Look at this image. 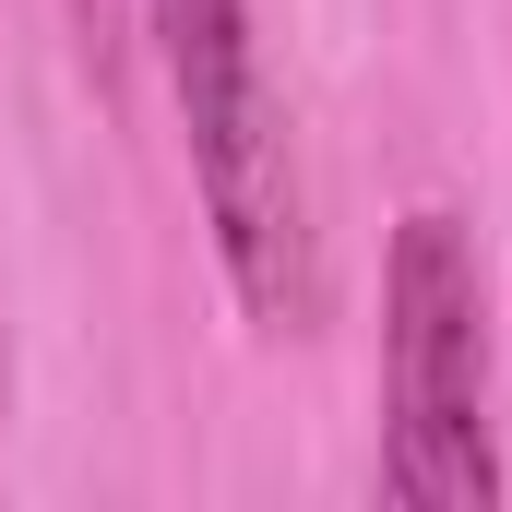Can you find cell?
<instances>
[{"label": "cell", "instance_id": "1", "mask_svg": "<svg viewBox=\"0 0 512 512\" xmlns=\"http://www.w3.org/2000/svg\"><path fill=\"white\" fill-rule=\"evenodd\" d=\"M489 334H477V262L453 215L393 227V286H382V489L417 512H489Z\"/></svg>", "mask_w": 512, "mask_h": 512}, {"label": "cell", "instance_id": "2", "mask_svg": "<svg viewBox=\"0 0 512 512\" xmlns=\"http://www.w3.org/2000/svg\"><path fill=\"white\" fill-rule=\"evenodd\" d=\"M191 167H203L215 251H227V274H239V298H251L262 322H298V310H310V227H298V167H286L274 96L239 108L227 131H203Z\"/></svg>", "mask_w": 512, "mask_h": 512}, {"label": "cell", "instance_id": "3", "mask_svg": "<svg viewBox=\"0 0 512 512\" xmlns=\"http://www.w3.org/2000/svg\"><path fill=\"white\" fill-rule=\"evenodd\" d=\"M155 36H167V72H179L191 143H203V131H227L239 108H262V72H251V12H239V0H155Z\"/></svg>", "mask_w": 512, "mask_h": 512}]
</instances>
